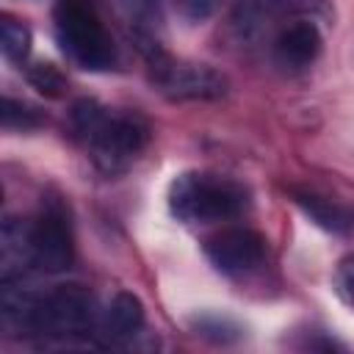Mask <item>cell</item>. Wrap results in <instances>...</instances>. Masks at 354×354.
Here are the masks:
<instances>
[{
	"label": "cell",
	"mask_w": 354,
	"mask_h": 354,
	"mask_svg": "<svg viewBox=\"0 0 354 354\" xmlns=\"http://www.w3.org/2000/svg\"><path fill=\"white\" fill-rule=\"evenodd\" d=\"M72 130L105 174L124 171L149 141V127L138 113L111 111L94 100H80L72 108Z\"/></svg>",
	"instance_id": "6da1fadb"
},
{
	"label": "cell",
	"mask_w": 354,
	"mask_h": 354,
	"mask_svg": "<svg viewBox=\"0 0 354 354\" xmlns=\"http://www.w3.org/2000/svg\"><path fill=\"white\" fill-rule=\"evenodd\" d=\"M249 205L241 183L207 171H185L169 188V210L185 224H213L235 218Z\"/></svg>",
	"instance_id": "7a4b0ae2"
},
{
	"label": "cell",
	"mask_w": 354,
	"mask_h": 354,
	"mask_svg": "<svg viewBox=\"0 0 354 354\" xmlns=\"http://www.w3.org/2000/svg\"><path fill=\"white\" fill-rule=\"evenodd\" d=\"M55 39L69 61L80 69L102 72L116 61L113 39L88 0H61L53 14Z\"/></svg>",
	"instance_id": "3957f363"
},
{
	"label": "cell",
	"mask_w": 354,
	"mask_h": 354,
	"mask_svg": "<svg viewBox=\"0 0 354 354\" xmlns=\"http://www.w3.org/2000/svg\"><path fill=\"white\" fill-rule=\"evenodd\" d=\"M97 321L94 296L83 285H58L50 293H39L36 304V337H72L86 335Z\"/></svg>",
	"instance_id": "277c9868"
},
{
	"label": "cell",
	"mask_w": 354,
	"mask_h": 354,
	"mask_svg": "<svg viewBox=\"0 0 354 354\" xmlns=\"http://www.w3.org/2000/svg\"><path fill=\"white\" fill-rule=\"evenodd\" d=\"M155 83L171 100H218L227 91V77L221 72L191 61L155 64Z\"/></svg>",
	"instance_id": "5b68a950"
},
{
	"label": "cell",
	"mask_w": 354,
	"mask_h": 354,
	"mask_svg": "<svg viewBox=\"0 0 354 354\" xmlns=\"http://www.w3.org/2000/svg\"><path fill=\"white\" fill-rule=\"evenodd\" d=\"M30 224V260L36 271L61 274L72 266V232L61 210H41Z\"/></svg>",
	"instance_id": "8992f818"
},
{
	"label": "cell",
	"mask_w": 354,
	"mask_h": 354,
	"mask_svg": "<svg viewBox=\"0 0 354 354\" xmlns=\"http://www.w3.org/2000/svg\"><path fill=\"white\" fill-rule=\"evenodd\" d=\"M205 254L207 260L221 271V274H249L266 260V241L260 232L246 230V227H230L205 241Z\"/></svg>",
	"instance_id": "52a82bcc"
},
{
	"label": "cell",
	"mask_w": 354,
	"mask_h": 354,
	"mask_svg": "<svg viewBox=\"0 0 354 354\" xmlns=\"http://www.w3.org/2000/svg\"><path fill=\"white\" fill-rule=\"evenodd\" d=\"M318 53H321V33L307 19L288 25L277 36V41H274V55L288 69H304V66H310L318 58Z\"/></svg>",
	"instance_id": "ba28073f"
},
{
	"label": "cell",
	"mask_w": 354,
	"mask_h": 354,
	"mask_svg": "<svg viewBox=\"0 0 354 354\" xmlns=\"http://www.w3.org/2000/svg\"><path fill=\"white\" fill-rule=\"evenodd\" d=\"M28 268H33L30 260V224L22 218H6L0 232V271L3 282L19 279Z\"/></svg>",
	"instance_id": "9c48e42d"
},
{
	"label": "cell",
	"mask_w": 354,
	"mask_h": 354,
	"mask_svg": "<svg viewBox=\"0 0 354 354\" xmlns=\"http://www.w3.org/2000/svg\"><path fill=\"white\" fill-rule=\"evenodd\" d=\"M100 324H102V335L108 340H113V343L138 335V329L144 326V304H141V299L127 293V290L113 293V299L102 310Z\"/></svg>",
	"instance_id": "30bf717a"
},
{
	"label": "cell",
	"mask_w": 354,
	"mask_h": 354,
	"mask_svg": "<svg viewBox=\"0 0 354 354\" xmlns=\"http://www.w3.org/2000/svg\"><path fill=\"white\" fill-rule=\"evenodd\" d=\"M296 202L324 230H332V232H351L354 230V213L348 207H343L340 202H332V199L310 194V191H299Z\"/></svg>",
	"instance_id": "8fae6325"
},
{
	"label": "cell",
	"mask_w": 354,
	"mask_h": 354,
	"mask_svg": "<svg viewBox=\"0 0 354 354\" xmlns=\"http://www.w3.org/2000/svg\"><path fill=\"white\" fill-rule=\"evenodd\" d=\"M277 0H238L232 11V30L241 41H257L274 19Z\"/></svg>",
	"instance_id": "7c38bea8"
},
{
	"label": "cell",
	"mask_w": 354,
	"mask_h": 354,
	"mask_svg": "<svg viewBox=\"0 0 354 354\" xmlns=\"http://www.w3.org/2000/svg\"><path fill=\"white\" fill-rule=\"evenodd\" d=\"M0 50L8 61H22L30 53V30L22 22L6 17L0 22Z\"/></svg>",
	"instance_id": "4fadbf2b"
},
{
	"label": "cell",
	"mask_w": 354,
	"mask_h": 354,
	"mask_svg": "<svg viewBox=\"0 0 354 354\" xmlns=\"http://www.w3.org/2000/svg\"><path fill=\"white\" fill-rule=\"evenodd\" d=\"M28 77H30V83H33L41 94H50V97H55V94L64 88V77L58 75V69H55L53 64H36Z\"/></svg>",
	"instance_id": "5bb4252c"
},
{
	"label": "cell",
	"mask_w": 354,
	"mask_h": 354,
	"mask_svg": "<svg viewBox=\"0 0 354 354\" xmlns=\"http://www.w3.org/2000/svg\"><path fill=\"white\" fill-rule=\"evenodd\" d=\"M221 0H174V11L185 19V22H205Z\"/></svg>",
	"instance_id": "9a60e30c"
},
{
	"label": "cell",
	"mask_w": 354,
	"mask_h": 354,
	"mask_svg": "<svg viewBox=\"0 0 354 354\" xmlns=\"http://www.w3.org/2000/svg\"><path fill=\"white\" fill-rule=\"evenodd\" d=\"M3 124L6 127H22L25 130V127H33L36 124V113H33V108H28V105L6 97V102H3Z\"/></svg>",
	"instance_id": "2e32d148"
},
{
	"label": "cell",
	"mask_w": 354,
	"mask_h": 354,
	"mask_svg": "<svg viewBox=\"0 0 354 354\" xmlns=\"http://www.w3.org/2000/svg\"><path fill=\"white\" fill-rule=\"evenodd\" d=\"M335 288L343 296V301L348 307H354V257L340 260V266L335 271Z\"/></svg>",
	"instance_id": "e0dca14e"
},
{
	"label": "cell",
	"mask_w": 354,
	"mask_h": 354,
	"mask_svg": "<svg viewBox=\"0 0 354 354\" xmlns=\"http://www.w3.org/2000/svg\"><path fill=\"white\" fill-rule=\"evenodd\" d=\"M160 0H124V6L130 8V14H138V17H147L158 8Z\"/></svg>",
	"instance_id": "ac0fdd59"
},
{
	"label": "cell",
	"mask_w": 354,
	"mask_h": 354,
	"mask_svg": "<svg viewBox=\"0 0 354 354\" xmlns=\"http://www.w3.org/2000/svg\"><path fill=\"white\" fill-rule=\"evenodd\" d=\"M285 3L293 6V8H299V11H315V8L324 6V0H285Z\"/></svg>",
	"instance_id": "d6986e66"
}]
</instances>
